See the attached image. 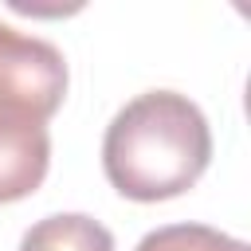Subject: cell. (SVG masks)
I'll return each mask as SVG.
<instances>
[{
    "mask_svg": "<svg viewBox=\"0 0 251 251\" xmlns=\"http://www.w3.org/2000/svg\"><path fill=\"white\" fill-rule=\"evenodd\" d=\"M137 251H251V247L208 224H169L149 231L137 243Z\"/></svg>",
    "mask_w": 251,
    "mask_h": 251,
    "instance_id": "5b68a950",
    "label": "cell"
},
{
    "mask_svg": "<svg viewBox=\"0 0 251 251\" xmlns=\"http://www.w3.org/2000/svg\"><path fill=\"white\" fill-rule=\"evenodd\" d=\"M51 165V133L47 122L0 110V204L31 196Z\"/></svg>",
    "mask_w": 251,
    "mask_h": 251,
    "instance_id": "3957f363",
    "label": "cell"
},
{
    "mask_svg": "<svg viewBox=\"0 0 251 251\" xmlns=\"http://www.w3.org/2000/svg\"><path fill=\"white\" fill-rule=\"evenodd\" d=\"M212 161L204 110L176 90H145L126 102L102 137L106 180L141 204L188 192Z\"/></svg>",
    "mask_w": 251,
    "mask_h": 251,
    "instance_id": "6da1fadb",
    "label": "cell"
},
{
    "mask_svg": "<svg viewBox=\"0 0 251 251\" xmlns=\"http://www.w3.org/2000/svg\"><path fill=\"white\" fill-rule=\"evenodd\" d=\"M67 94V59L55 43L0 20V110L47 122Z\"/></svg>",
    "mask_w": 251,
    "mask_h": 251,
    "instance_id": "7a4b0ae2",
    "label": "cell"
},
{
    "mask_svg": "<svg viewBox=\"0 0 251 251\" xmlns=\"http://www.w3.org/2000/svg\"><path fill=\"white\" fill-rule=\"evenodd\" d=\"M20 251H114V235L94 216L55 212L24 231Z\"/></svg>",
    "mask_w": 251,
    "mask_h": 251,
    "instance_id": "277c9868",
    "label": "cell"
}]
</instances>
